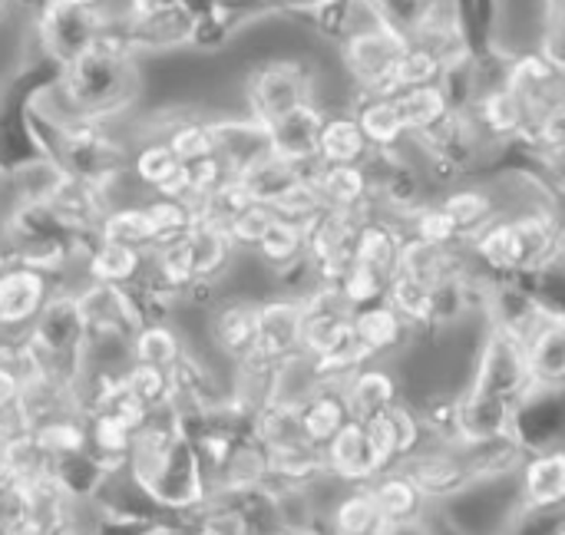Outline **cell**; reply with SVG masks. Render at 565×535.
Here are the masks:
<instances>
[{"label":"cell","mask_w":565,"mask_h":535,"mask_svg":"<svg viewBox=\"0 0 565 535\" xmlns=\"http://www.w3.org/2000/svg\"><path fill=\"white\" fill-rule=\"evenodd\" d=\"M142 89V60L129 53L119 33L99 30L26 99L53 119H122L136 113Z\"/></svg>","instance_id":"6da1fadb"},{"label":"cell","mask_w":565,"mask_h":535,"mask_svg":"<svg viewBox=\"0 0 565 535\" xmlns=\"http://www.w3.org/2000/svg\"><path fill=\"white\" fill-rule=\"evenodd\" d=\"M126 477L162 513L195 510L209 496V477L195 457L192 440L175 427L169 407L156 410L146 427L132 434Z\"/></svg>","instance_id":"7a4b0ae2"},{"label":"cell","mask_w":565,"mask_h":535,"mask_svg":"<svg viewBox=\"0 0 565 535\" xmlns=\"http://www.w3.org/2000/svg\"><path fill=\"white\" fill-rule=\"evenodd\" d=\"M341 73L348 76L351 89L358 93H377V96H397L394 89V63L401 50L407 46V36L391 30L374 17L367 0H354L351 7V26L334 43Z\"/></svg>","instance_id":"3957f363"},{"label":"cell","mask_w":565,"mask_h":535,"mask_svg":"<svg viewBox=\"0 0 565 535\" xmlns=\"http://www.w3.org/2000/svg\"><path fill=\"white\" fill-rule=\"evenodd\" d=\"M318 66L301 56H262L242 73V113L271 122L291 106L315 99Z\"/></svg>","instance_id":"277c9868"},{"label":"cell","mask_w":565,"mask_h":535,"mask_svg":"<svg viewBox=\"0 0 565 535\" xmlns=\"http://www.w3.org/2000/svg\"><path fill=\"white\" fill-rule=\"evenodd\" d=\"M463 387H473V390H483V394H493V397L516 404L533 387L523 344L513 334H507L503 328L487 321L483 338H480L477 354H473L470 381Z\"/></svg>","instance_id":"5b68a950"},{"label":"cell","mask_w":565,"mask_h":535,"mask_svg":"<svg viewBox=\"0 0 565 535\" xmlns=\"http://www.w3.org/2000/svg\"><path fill=\"white\" fill-rule=\"evenodd\" d=\"M401 470L417 483L430 506H447L473 490V473L467 467L463 443H434L427 440L417 453H411Z\"/></svg>","instance_id":"8992f818"},{"label":"cell","mask_w":565,"mask_h":535,"mask_svg":"<svg viewBox=\"0 0 565 535\" xmlns=\"http://www.w3.org/2000/svg\"><path fill=\"white\" fill-rule=\"evenodd\" d=\"M361 212L351 208H321L305 225V255L318 275V281L338 285V278L354 261V238L361 225Z\"/></svg>","instance_id":"52a82bcc"},{"label":"cell","mask_w":565,"mask_h":535,"mask_svg":"<svg viewBox=\"0 0 565 535\" xmlns=\"http://www.w3.org/2000/svg\"><path fill=\"white\" fill-rule=\"evenodd\" d=\"M99 33V17L96 10L86 7H73L63 0H43L33 10V36H36V50L60 66L63 60H70L73 53H79L93 36Z\"/></svg>","instance_id":"ba28073f"},{"label":"cell","mask_w":565,"mask_h":535,"mask_svg":"<svg viewBox=\"0 0 565 535\" xmlns=\"http://www.w3.org/2000/svg\"><path fill=\"white\" fill-rule=\"evenodd\" d=\"M565 63H556L543 50H526L503 60V83L520 96L526 116L565 106Z\"/></svg>","instance_id":"9c48e42d"},{"label":"cell","mask_w":565,"mask_h":535,"mask_svg":"<svg viewBox=\"0 0 565 535\" xmlns=\"http://www.w3.org/2000/svg\"><path fill=\"white\" fill-rule=\"evenodd\" d=\"M255 304L242 295H218L205 311V351L218 364L232 367L255 354Z\"/></svg>","instance_id":"30bf717a"},{"label":"cell","mask_w":565,"mask_h":535,"mask_svg":"<svg viewBox=\"0 0 565 535\" xmlns=\"http://www.w3.org/2000/svg\"><path fill=\"white\" fill-rule=\"evenodd\" d=\"M56 285V278L36 268L0 258V331L10 338H23Z\"/></svg>","instance_id":"8fae6325"},{"label":"cell","mask_w":565,"mask_h":535,"mask_svg":"<svg viewBox=\"0 0 565 535\" xmlns=\"http://www.w3.org/2000/svg\"><path fill=\"white\" fill-rule=\"evenodd\" d=\"M510 434L530 450H553L565 443V400L563 390L553 387H530L516 407H513V420H510Z\"/></svg>","instance_id":"7c38bea8"},{"label":"cell","mask_w":565,"mask_h":535,"mask_svg":"<svg viewBox=\"0 0 565 535\" xmlns=\"http://www.w3.org/2000/svg\"><path fill=\"white\" fill-rule=\"evenodd\" d=\"M516 506L526 513H563L565 506V450H536L526 453L516 480Z\"/></svg>","instance_id":"4fadbf2b"},{"label":"cell","mask_w":565,"mask_h":535,"mask_svg":"<svg viewBox=\"0 0 565 535\" xmlns=\"http://www.w3.org/2000/svg\"><path fill=\"white\" fill-rule=\"evenodd\" d=\"M321 122H324V106L321 103L305 99V103L291 106L288 113H281L271 122H265V129H268V152L305 169L308 162L318 159Z\"/></svg>","instance_id":"5bb4252c"},{"label":"cell","mask_w":565,"mask_h":535,"mask_svg":"<svg viewBox=\"0 0 565 535\" xmlns=\"http://www.w3.org/2000/svg\"><path fill=\"white\" fill-rule=\"evenodd\" d=\"M434 199H437V205L454 218V225L460 228V238H463V242H467L470 235H477L483 225H490L493 218L507 215L503 195H500L497 182L487 179V175H483V179H480V175L460 179V182L440 189Z\"/></svg>","instance_id":"9a60e30c"},{"label":"cell","mask_w":565,"mask_h":535,"mask_svg":"<svg viewBox=\"0 0 565 535\" xmlns=\"http://www.w3.org/2000/svg\"><path fill=\"white\" fill-rule=\"evenodd\" d=\"M209 129L215 142V156L225 162V169L235 175L268 156V129L265 122L252 119L242 109L232 113H209Z\"/></svg>","instance_id":"2e32d148"},{"label":"cell","mask_w":565,"mask_h":535,"mask_svg":"<svg viewBox=\"0 0 565 535\" xmlns=\"http://www.w3.org/2000/svg\"><path fill=\"white\" fill-rule=\"evenodd\" d=\"M364 430L371 437V447L381 460V470L401 467L411 453H417L427 443V434L420 427L417 410L407 400H397L384 414L364 420Z\"/></svg>","instance_id":"e0dca14e"},{"label":"cell","mask_w":565,"mask_h":535,"mask_svg":"<svg viewBox=\"0 0 565 535\" xmlns=\"http://www.w3.org/2000/svg\"><path fill=\"white\" fill-rule=\"evenodd\" d=\"M473 268L487 278V281H500V278H516L523 271V245L516 235V225L510 215L493 218L490 225H483L477 235H470L463 242Z\"/></svg>","instance_id":"ac0fdd59"},{"label":"cell","mask_w":565,"mask_h":535,"mask_svg":"<svg viewBox=\"0 0 565 535\" xmlns=\"http://www.w3.org/2000/svg\"><path fill=\"white\" fill-rule=\"evenodd\" d=\"M301 341V298L291 295H268L255 304V354L271 361L298 354Z\"/></svg>","instance_id":"d6986e66"},{"label":"cell","mask_w":565,"mask_h":535,"mask_svg":"<svg viewBox=\"0 0 565 535\" xmlns=\"http://www.w3.org/2000/svg\"><path fill=\"white\" fill-rule=\"evenodd\" d=\"M321 450H324L328 477L338 480L341 486H367L381 473V460L361 420H348Z\"/></svg>","instance_id":"ffe728a7"},{"label":"cell","mask_w":565,"mask_h":535,"mask_svg":"<svg viewBox=\"0 0 565 535\" xmlns=\"http://www.w3.org/2000/svg\"><path fill=\"white\" fill-rule=\"evenodd\" d=\"M351 334L374 361H391L414 341V331L407 328V321L384 298L351 314Z\"/></svg>","instance_id":"44dd1931"},{"label":"cell","mask_w":565,"mask_h":535,"mask_svg":"<svg viewBox=\"0 0 565 535\" xmlns=\"http://www.w3.org/2000/svg\"><path fill=\"white\" fill-rule=\"evenodd\" d=\"M344 400L351 410V420H371L377 414H384L387 407H394L401 397V381L391 367V361H367L364 367H358L344 384Z\"/></svg>","instance_id":"7402d4cb"},{"label":"cell","mask_w":565,"mask_h":535,"mask_svg":"<svg viewBox=\"0 0 565 535\" xmlns=\"http://www.w3.org/2000/svg\"><path fill=\"white\" fill-rule=\"evenodd\" d=\"M374 503H377V513L384 520L387 529H404V526H420V520L427 516L430 503L427 496L417 490V483L401 470V467H391V470H381L371 483H367Z\"/></svg>","instance_id":"603a6c76"},{"label":"cell","mask_w":565,"mask_h":535,"mask_svg":"<svg viewBox=\"0 0 565 535\" xmlns=\"http://www.w3.org/2000/svg\"><path fill=\"white\" fill-rule=\"evenodd\" d=\"M321 480H328V463H324V450L308 443V440H295L285 447L268 450V486L271 490H315Z\"/></svg>","instance_id":"cb8c5ba5"},{"label":"cell","mask_w":565,"mask_h":535,"mask_svg":"<svg viewBox=\"0 0 565 535\" xmlns=\"http://www.w3.org/2000/svg\"><path fill=\"white\" fill-rule=\"evenodd\" d=\"M185 248H189L195 278H209V281H222L228 268L235 265V258L242 255L232 245L225 222L218 218H195L192 228L185 232Z\"/></svg>","instance_id":"d4e9b609"},{"label":"cell","mask_w":565,"mask_h":535,"mask_svg":"<svg viewBox=\"0 0 565 535\" xmlns=\"http://www.w3.org/2000/svg\"><path fill=\"white\" fill-rule=\"evenodd\" d=\"M463 453H467V467L473 473V483L493 486V483H513L530 450L513 434H500L490 440L463 443Z\"/></svg>","instance_id":"484cf974"},{"label":"cell","mask_w":565,"mask_h":535,"mask_svg":"<svg viewBox=\"0 0 565 535\" xmlns=\"http://www.w3.org/2000/svg\"><path fill=\"white\" fill-rule=\"evenodd\" d=\"M404 225L387 218V215H364L358 225V238H354V261L374 268L377 275L391 278L397 271V255L404 245Z\"/></svg>","instance_id":"4316f807"},{"label":"cell","mask_w":565,"mask_h":535,"mask_svg":"<svg viewBox=\"0 0 565 535\" xmlns=\"http://www.w3.org/2000/svg\"><path fill=\"white\" fill-rule=\"evenodd\" d=\"M523 351L536 387L565 390V318H546L523 341Z\"/></svg>","instance_id":"83f0119b"},{"label":"cell","mask_w":565,"mask_h":535,"mask_svg":"<svg viewBox=\"0 0 565 535\" xmlns=\"http://www.w3.org/2000/svg\"><path fill=\"white\" fill-rule=\"evenodd\" d=\"M311 182L318 185L328 208H351L361 215L374 212L371 182H367V172L361 162H351V165H321L318 162L311 172Z\"/></svg>","instance_id":"f1b7e54d"},{"label":"cell","mask_w":565,"mask_h":535,"mask_svg":"<svg viewBox=\"0 0 565 535\" xmlns=\"http://www.w3.org/2000/svg\"><path fill=\"white\" fill-rule=\"evenodd\" d=\"M348 109H351L354 122L361 126L371 149L401 146L407 139V129L401 122L394 96H377V93H358L354 89L351 99H348Z\"/></svg>","instance_id":"f546056e"},{"label":"cell","mask_w":565,"mask_h":535,"mask_svg":"<svg viewBox=\"0 0 565 535\" xmlns=\"http://www.w3.org/2000/svg\"><path fill=\"white\" fill-rule=\"evenodd\" d=\"M371 152L361 126L354 122L348 106L324 109V122L318 132V162L321 165H351Z\"/></svg>","instance_id":"4dcf8cb0"},{"label":"cell","mask_w":565,"mask_h":535,"mask_svg":"<svg viewBox=\"0 0 565 535\" xmlns=\"http://www.w3.org/2000/svg\"><path fill=\"white\" fill-rule=\"evenodd\" d=\"M351 420L348 400L341 384H321L301 407H298V427H301V440L324 447L344 424Z\"/></svg>","instance_id":"1f68e13d"},{"label":"cell","mask_w":565,"mask_h":535,"mask_svg":"<svg viewBox=\"0 0 565 535\" xmlns=\"http://www.w3.org/2000/svg\"><path fill=\"white\" fill-rule=\"evenodd\" d=\"M83 420H86V453L96 460V467H99L106 477L126 473L132 430H129L126 424H119L109 410L83 414Z\"/></svg>","instance_id":"d6a6232c"},{"label":"cell","mask_w":565,"mask_h":535,"mask_svg":"<svg viewBox=\"0 0 565 535\" xmlns=\"http://www.w3.org/2000/svg\"><path fill=\"white\" fill-rule=\"evenodd\" d=\"M331 535H384L387 526L377 513V503L367 486H341L331 506L324 510Z\"/></svg>","instance_id":"836d02e7"},{"label":"cell","mask_w":565,"mask_h":535,"mask_svg":"<svg viewBox=\"0 0 565 535\" xmlns=\"http://www.w3.org/2000/svg\"><path fill=\"white\" fill-rule=\"evenodd\" d=\"M189 351L185 344V334L175 328V321H146L136 328L132 341H129V357L132 361H142V364H152V367H175V361Z\"/></svg>","instance_id":"e575fe53"},{"label":"cell","mask_w":565,"mask_h":535,"mask_svg":"<svg viewBox=\"0 0 565 535\" xmlns=\"http://www.w3.org/2000/svg\"><path fill=\"white\" fill-rule=\"evenodd\" d=\"M384 301L407 321V328L414 334L434 331V295H430V285H424V281H417L411 275L394 271L387 278Z\"/></svg>","instance_id":"d590c367"},{"label":"cell","mask_w":565,"mask_h":535,"mask_svg":"<svg viewBox=\"0 0 565 535\" xmlns=\"http://www.w3.org/2000/svg\"><path fill=\"white\" fill-rule=\"evenodd\" d=\"M394 103H397V113H401V122H404L407 136H424V132H430L434 126H440L454 113L447 96H444V89L437 83L404 89V93L394 96Z\"/></svg>","instance_id":"8d00e7d4"},{"label":"cell","mask_w":565,"mask_h":535,"mask_svg":"<svg viewBox=\"0 0 565 535\" xmlns=\"http://www.w3.org/2000/svg\"><path fill=\"white\" fill-rule=\"evenodd\" d=\"M30 437L40 447V453L50 463H56L63 457H73V453L86 450V420L76 410L73 414H56V417H46L36 427H30Z\"/></svg>","instance_id":"74e56055"},{"label":"cell","mask_w":565,"mask_h":535,"mask_svg":"<svg viewBox=\"0 0 565 535\" xmlns=\"http://www.w3.org/2000/svg\"><path fill=\"white\" fill-rule=\"evenodd\" d=\"M179 169V159L159 136H136L129 149V175L152 195L172 172Z\"/></svg>","instance_id":"f35d334b"},{"label":"cell","mask_w":565,"mask_h":535,"mask_svg":"<svg viewBox=\"0 0 565 535\" xmlns=\"http://www.w3.org/2000/svg\"><path fill=\"white\" fill-rule=\"evenodd\" d=\"M248 437L258 440L265 450L285 447L301 440V427H298V407L285 404V400H268L262 404L252 420H248Z\"/></svg>","instance_id":"ab89813d"},{"label":"cell","mask_w":565,"mask_h":535,"mask_svg":"<svg viewBox=\"0 0 565 535\" xmlns=\"http://www.w3.org/2000/svg\"><path fill=\"white\" fill-rule=\"evenodd\" d=\"M96 238L149 252L152 248V228H149V218L142 212V202L106 208L99 225H96Z\"/></svg>","instance_id":"60d3db41"},{"label":"cell","mask_w":565,"mask_h":535,"mask_svg":"<svg viewBox=\"0 0 565 535\" xmlns=\"http://www.w3.org/2000/svg\"><path fill=\"white\" fill-rule=\"evenodd\" d=\"M50 473L56 477V483L63 486V493L73 500V503H96L103 483L109 480L96 460L83 450V453H73V457H63L56 463H50Z\"/></svg>","instance_id":"b9f144b4"},{"label":"cell","mask_w":565,"mask_h":535,"mask_svg":"<svg viewBox=\"0 0 565 535\" xmlns=\"http://www.w3.org/2000/svg\"><path fill=\"white\" fill-rule=\"evenodd\" d=\"M311 165V162H308ZM305 165V169H308ZM301 165H291V162H285V159H278V156H262L258 162H252L248 169H242V172H235L238 175V182L245 185V192H248V199L252 202H265V205H271V199L291 182V179H298L301 172H305Z\"/></svg>","instance_id":"7bdbcfd3"},{"label":"cell","mask_w":565,"mask_h":535,"mask_svg":"<svg viewBox=\"0 0 565 535\" xmlns=\"http://www.w3.org/2000/svg\"><path fill=\"white\" fill-rule=\"evenodd\" d=\"M318 165V162H315ZM315 165L308 169V172H301L298 179H291L275 199H271V212H275V218H285V222H295V225H308L321 208H324V199H321V192H318V185L311 182V172H315Z\"/></svg>","instance_id":"ee69618b"},{"label":"cell","mask_w":565,"mask_h":535,"mask_svg":"<svg viewBox=\"0 0 565 535\" xmlns=\"http://www.w3.org/2000/svg\"><path fill=\"white\" fill-rule=\"evenodd\" d=\"M142 212H146L149 228H152V248H159L166 242H175V238H185V232L195 222V215H192V208L185 202L162 199V195H146Z\"/></svg>","instance_id":"f6af8a7d"},{"label":"cell","mask_w":565,"mask_h":535,"mask_svg":"<svg viewBox=\"0 0 565 535\" xmlns=\"http://www.w3.org/2000/svg\"><path fill=\"white\" fill-rule=\"evenodd\" d=\"M268 271H278L285 268L288 261L301 258L305 255V228L295 225V222H285V218H275L268 225V232L262 235V242L255 245L252 252Z\"/></svg>","instance_id":"bcb514c9"},{"label":"cell","mask_w":565,"mask_h":535,"mask_svg":"<svg viewBox=\"0 0 565 535\" xmlns=\"http://www.w3.org/2000/svg\"><path fill=\"white\" fill-rule=\"evenodd\" d=\"M440 69H444V60L427 50V46H417V43H407L394 63V89L404 93V89H414V86H430L440 79Z\"/></svg>","instance_id":"7dc6e473"},{"label":"cell","mask_w":565,"mask_h":535,"mask_svg":"<svg viewBox=\"0 0 565 535\" xmlns=\"http://www.w3.org/2000/svg\"><path fill=\"white\" fill-rule=\"evenodd\" d=\"M404 232L414 235V238H420V242L440 245V248H457V245H463L460 228H457L454 218L437 205V199L424 202V205L404 222Z\"/></svg>","instance_id":"c3c4849f"},{"label":"cell","mask_w":565,"mask_h":535,"mask_svg":"<svg viewBox=\"0 0 565 535\" xmlns=\"http://www.w3.org/2000/svg\"><path fill=\"white\" fill-rule=\"evenodd\" d=\"M122 387L152 414L169 404V371H162V367L129 361L126 371H122Z\"/></svg>","instance_id":"681fc988"},{"label":"cell","mask_w":565,"mask_h":535,"mask_svg":"<svg viewBox=\"0 0 565 535\" xmlns=\"http://www.w3.org/2000/svg\"><path fill=\"white\" fill-rule=\"evenodd\" d=\"M271 222H275L271 205H265V202H248V205H242L238 212H232V215L225 218V232H228V238H232V245H235L238 252H255V245L262 242V235L268 232Z\"/></svg>","instance_id":"f907efd6"},{"label":"cell","mask_w":565,"mask_h":535,"mask_svg":"<svg viewBox=\"0 0 565 535\" xmlns=\"http://www.w3.org/2000/svg\"><path fill=\"white\" fill-rule=\"evenodd\" d=\"M384 288H387V278L377 275V271L367 268V265H358V261H351L348 271L338 278V291H341V298H344L354 311L364 308V304L381 301V298H384Z\"/></svg>","instance_id":"816d5d0a"},{"label":"cell","mask_w":565,"mask_h":535,"mask_svg":"<svg viewBox=\"0 0 565 535\" xmlns=\"http://www.w3.org/2000/svg\"><path fill=\"white\" fill-rule=\"evenodd\" d=\"M420 529L424 535H470L444 506H430L427 516L420 520Z\"/></svg>","instance_id":"f5cc1de1"},{"label":"cell","mask_w":565,"mask_h":535,"mask_svg":"<svg viewBox=\"0 0 565 535\" xmlns=\"http://www.w3.org/2000/svg\"><path fill=\"white\" fill-rule=\"evenodd\" d=\"M126 10H129V20H152V17L182 10V0H126Z\"/></svg>","instance_id":"db71d44e"},{"label":"cell","mask_w":565,"mask_h":535,"mask_svg":"<svg viewBox=\"0 0 565 535\" xmlns=\"http://www.w3.org/2000/svg\"><path fill=\"white\" fill-rule=\"evenodd\" d=\"M20 397V374L0 361V414H13V404Z\"/></svg>","instance_id":"11a10c76"},{"label":"cell","mask_w":565,"mask_h":535,"mask_svg":"<svg viewBox=\"0 0 565 535\" xmlns=\"http://www.w3.org/2000/svg\"><path fill=\"white\" fill-rule=\"evenodd\" d=\"M152 195H162V199H179V202H185L189 199V165L185 162H179V169L152 192Z\"/></svg>","instance_id":"9f6ffc18"},{"label":"cell","mask_w":565,"mask_h":535,"mask_svg":"<svg viewBox=\"0 0 565 535\" xmlns=\"http://www.w3.org/2000/svg\"><path fill=\"white\" fill-rule=\"evenodd\" d=\"M17 483H20V480H17V473L10 470V463L3 460V450H0V500H3Z\"/></svg>","instance_id":"6f0895ef"},{"label":"cell","mask_w":565,"mask_h":535,"mask_svg":"<svg viewBox=\"0 0 565 535\" xmlns=\"http://www.w3.org/2000/svg\"><path fill=\"white\" fill-rule=\"evenodd\" d=\"M30 535H83V529L70 520V523H60V526H50V529H40V533Z\"/></svg>","instance_id":"680465c9"},{"label":"cell","mask_w":565,"mask_h":535,"mask_svg":"<svg viewBox=\"0 0 565 535\" xmlns=\"http://www.w3.org/2000/svg\"><path fill=\"white\" fill-rule=\"evenodd\" d=\"M13 430H17V427H13V417H10V414H0V443H3Z\"/></svg>","instance_id":"91938a15"},{"label":"cell","mask_w":565,"mask_h":535,"mask_svg":"<svg viewBox=\"0 0 565 535\" xmlns=\"http://www.w3.org/2000/svg\"><path fill=\"white\" fill-rule=\"evenodd\" d=\"M7 208H10V199H7V182H3V169H0V222L7 215Z\"/></svg>","instance_id":"94428289"},{"label":"cell","mask_w":565,"mask_h":535,"mask_svg":"<svg viewBox=\"0 0 565 535\" xmlns=\"http://www.w3.org/2000/svg\"><path fill=\"white\" fill-rule=\"evenodd\" d=\"M384 535H424L420 526H404V529H387Z\"/></svg>","instance_id":"6125c7cd"},{"label":"cell","mask_w":565,"mask_h":535,"mask_svg":"<svg viewBox=\"0 0 565 535\" xmlns=\"http://www.w3.org/2000/svg\"><path fill=\"white\" fill-rule=\"evenodd\" d=\"M10 10H13V0H0V26L7 23V17H10Z\"/></svg>","instance_id":"be15d7a7"},{"label":"cell","mask_w":565,"mask_h":535,"mask_svg":"<svg viewBox=\"0 0 565 535\" xmlns=\"http://www.w3.org/2000/svg\"><path fill=\"white\" fill-rule=\"evenodd\" d=\"M162 535H192V533H185V529H166Z\"/></svg>","instance_id":"e7e4bbea"}]
</instances>
